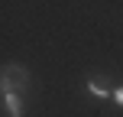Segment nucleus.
I'll list each match as a JSON object with an SVG mask.
<instances>
[{"instance_id": "obj_1", "label": "nucleus", "mask_w": 123, "mask_h": 117, "mask_svg": "<svg viewBox=\"0 0 123 117\" xmlns=\"http://www.w3.org/2000/svg\"><path fill=\"white\" fill-rule=\"evenodd\" d=\"M26 88H29V72H26L19 62H6V65H0V94H6V91L23 94Z\"/></svg>"}, {"instance_id": "obj_2", "label": "nucleus", "mask_w": 123, "mask_h": 117, "mask_svg": "<svg viewBox=\"0 0 123 117\" xmlns=\"http://www.w3.org/2000/svg\"><path fill=\"white\" fill-rule=\"evenodd\" d=\"M84 91L91 94L94 101H107V98H110V88H107L104 78H87V81H84Z\"/></svg>"}, {"instance_id": "obj_3", "label": "nucleus", "mask_w": 123, "mask_h": 117, "mask_svg": "<svg viewBox=\"0 0 123 117\" xmlns=\"http://www.w3.org/2000/svg\"><path fill=\"white\" fill-rule=\"evenodd\" d=\"M3 111H6V117H23V101H19L16 91L3 94Z\"/></svg>"}, {"instance_id": "obj_4", "label": "nucleus", "mask_w": 123, "mask_h": 117, "mask_svg": "<svg viewBox=\"0 0 123 117\" xmlns=\"http://www.w3.org/2000/svg\"><path fill=\"white\" fill-rule=\"evenodd\" d=\"M110 98H113V104H117V107H123V85L110 88Z\"/></svg>"}]
</instances>
